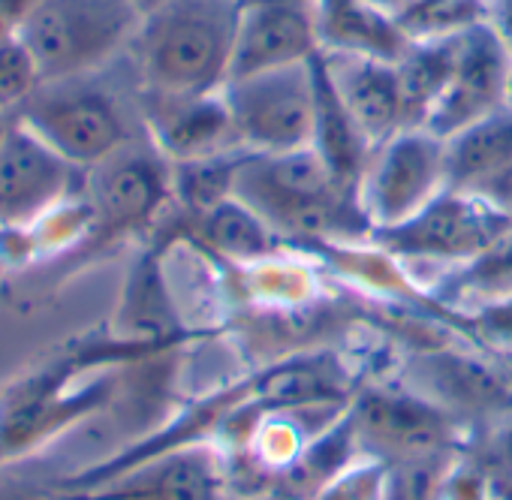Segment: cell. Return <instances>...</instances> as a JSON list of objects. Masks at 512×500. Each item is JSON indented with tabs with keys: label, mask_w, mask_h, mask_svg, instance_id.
<instances>
[{
	"label": "cell",
	"mask_w": 512,
	"mask_h": 500,
	"mask_svg": "<svg viewBox=\"0 0 512 500\" xmlns=\"http://www.w3.org/2000/svg\"><path fill=\"white\" fill-rule=\"evenodd\" d=\"M82 193L91 208L85 244H112L145 229L172 202V163L145 133L88 169Z\"/></svg>",
	"instance_id": "ba28073f"
},
{
	"label": "cell",
	"mask_w": 512,
	"mask_h": 500,
	"mask_svg": "<svg viewBox=\"0 0 512 500\" xmlns=\"http://www.w3.org/2000/svg\"><path fill=\"white\" fill-rule=\"evenodd\" d=\"M350 419L359 452L386 464L443 455L458 437V419L410 389H371L353 404Z\"/></svg>",
	"instance_id": "8fae6325"
},
{
	"label": "cell",
	"mask_w": 512,
	"mask_h": 500,
	"mask_svg": "<svg viewBox=\"0 0 512 500\" xmlns=\"http://www.w3.org/2000/svg\"><path fill=\"white\" fill-rule=\"evenodd\" d=\"M320 58L344 109L356 121L371 151L407 127V106L398 79V64L362 58V55H338V52H320Z\"/></svg>",
	"instance_id": "2e32d148"
},
{
	"label": "cell",
	"mask_w": 512,
	"mask_h": 500,
	"mask_svg": "<svg viewBox=\"0 0 512 500\" xmlns=\"http://www.w3.org/2000/svg\"><path fill=\"white\" fill-rule=\"evenodd\" d=\"M34 0H0V40L16 37L25 13L31 10Z\"/></svg>",
	"instance_id": "f1b7e54d"
},
{
	"label": "cell",
	"mask_w": 512,
	"mask_h": 500,
	"mask_svg": "<svg viewBox=\"0 0 512 500\" xmlns=\"http://www.w3.org/2000/svg\"><path fill=\"white\" fill-rule=\"evenodd\" d=\"M368 4H374V7H380V10H386V13L401 19V13H407L413 7V0H368Z\"/></svg>",
	"instance_id": "4dcf8cb0"
},
{
	"label": "cell",
	"mask_w": 512,
	"mask_h": 500,
	"mask_svg": "<svg viewBox=\"0 0 512 500\" xmlns=\"http://www.w3.org/2000/svg\"><path fill=\"white\" fill-rule=\"evenodd\" d=\"M512 232V220L470 190H443L416 217L371 232V244L404 266H434L452 272ZM440 275V278H443Z\"/></svg>",
	"instance_id": "8992f818"
},
{
	"label": "cell",
	"mask_w": 512,
	"mask_h": 500,
	"mask_svg": "<svg viewBox=\"0 0 512 500\" xmlns=\"http://www.w3.org/2000/svg\"><path fill=\"white\" fill-rule=\"evenodd\" d=\"M506 106L512 109V79H509V97H506Z\"/></svg>",
	"instance_id": "8d00e7d4"
},
{
	"label": "cell",
	"mask_w": 512,
	"mask_h": 500,
	"mask_svg": "<svg viewBox=\"0 0 512 500\" xmlns=\"http://www.w3.org/2000/svg\"><path fill=\"white\" fill-rule=\"evenodd\" d=\"M509 79L512 55L497 37V31L488 22L464 31L452 79L422 127L440 139H449L458 130L488 118L491 112L506 106Z\"/></svg>",
	"instance_id": "7c38bea8"
},
{
	"label": "cell",
	"mask_w": 512,
	"mask_h": 500,
	"mask_svg": "<svg viewBox=\"0 0 512 500\" xmlns=\"http://www.w3.org/2000/svg\"><path fill=\"white\" fill-rule=\"evenodd\" d=\"M172 329H175V314L169 308V296L163 290L157 263L142 260L124 293V305L118 314V338L151 347L169 338Z\"/></svg>",
	"instance_id": "7402d4cb"
},
{
	"label": "cell",
	"mask_w": 512,
	"mask_h": 500,
	"mask_svg": "<svg viewBox=\"0 0 512 500\" xmlns=\"http://www.w3.org/2000/svg\"><path fill=\"white\" fill-rule=\"evenodd\" d=\"M112 353L100 344L67 350L0 392V467L43 449L112 395V377L91 374Z\"/></svg>",
	"instance_id": "277c9868"
},
{
	"label": "cell",
	"mask_w": 512,
	"mask_h": 500,
	"mask_svg": "<svg viewBox=\"0 0 512 500\" xmlns=\"http://www.w3.org/2000/svg\"><path fill=\"white\" fill-rule=\"evenodd\" d=\"M238 142L253 154H284L314 145L317 88L314 67L290 64L223 85Z\"/></svg>",
	"instance_id": "52a82bcc"
},
{
	"label": "cell",
	"mask_w": 512,
	"mask_h": 500,
	"mask_svg": "<svg viewBox=\"0 0 512 500\" xmlns=\"http://www.w3.org/2000/svg\"><path fill=\"white\" fill-rule=\"evenodd\" d=\"M55 497H58V488L7 473V467H0V500H55Z\"/></svg>",
	"instance_id": "4316f807"
},
{
	"label": "cell",
	"mask_w": 512,
	"mask_h": 500,
	"mask_svg": "<svg viewBox=\"0 0 512 500\" xmlns=\"http://www.w3.org/2000/svg\"><path fill=\"white\" fill-rule=\"evenodd\" d=\"M223 485V458L205 443H184L67 494L76 500H223Z\"/></svg>",
	"instance_id": "5bb4252c"
},
{
	"label": "cell",
	"mask_w": 512,
	"mask_h": 500,
	"mask_svg": "<svg viewBox=\"0 0 512 500\" xmlns=\"http://www.w3.org/2000/svg\"><path fill=\"white\" fill-rule=\"evenodd\" d=\"M142 13L133 0H34L16 37L31 52L40 79H70L121 61Z\"/></svg>",
	"instance_id": "5b68a950"
},
{
	"label": "cell",
	"mask_w": 512,
	"mask_h": 500,
	"mask_svg": "<svg viewBox=\"0 0 512 500\" xmlns=\"http://www.w3.org/2000/svg\"><path fill=\"white\" fill-rule=\"evenodd\" d=\"M320 52L362 55L398 64L413 37L398 16L368 4V0H317Z\"/></svg>",
	"instance_id": "ac0fdd59"
},
{
	"label": "cell",
	"mask_w": 512,
	"mask_h": 500,
	"mask_svg": "<svg viewBox=\"0 0 512 500\" xmlns=\"http://www.w3.org/2000/svg\"><path fill=\"white\" fill-rule=\"evenodd\" d=\"M500 500H512V485H506V488L500 491Z\"/></svg>",
	"instance_id": "e575fe53"
},
{
	"label": "cell",
	"mask_w": 512,
	"mask_h": 500,
	"mask_svg": "<svg viewBox=\"0 0 512 500\" xmlns=\"http://www.w3.org/2000/svg\"><path fill=\"white\" fill-rule=\"evenodd\" d=\"M16 118L82 172L145 136L142 88L127 55L94 73L40 82Z\"/></svg>",
	"instance_id": "7a4b0ae2"
},
{
	"label": "cell",
	"mask_w": 512,
	"mask_h": 500,
	"mask_svg": "<svg viewBox=\"0 0 512 500\" xmlns=\"http://www.w3.org/2000/svg\"><path fill=\"white\" fill-rule=\"evenodd\" d=\"M449 187L473 190L512 163V109L503 106L488 118L446 139Z\"/></svg>",
	"instance_id": "ffe728a7"
},
{
	"label": "cell",
	"mask_w": 512,
	"mask_h": 500,
	"mask_svg": "<svg viewBox=\"0 0 512 500\" xmlns=\"http://www.w3.org/2000/svg\"><path fill=\"white\" fill-rule=\"evenodd\" d=\"M247 500H296V497H293V494H287V491H281V488H272V491L253 494V497H247Z\"/></svg>",
	"instance_id": "1f68e13d"
},
{
	"label": "cell",
	"mask_w": 512,
	"mask_h": 500,
	"mask_svg": "<svg viewBox=\"0 0 512 500\" xmlns=\"http://www.w3.org/2000/svg\"><path fill=\"white\" fill-rule=\"evenodd\" d=\"M145 133L169 163L199 160L244 148L238 142L223 88L196 97H151L142 94ZM247 151V148H244Z\"/></svg>",
	"instance_id": "9a60e30c"
},
{
	"label": "cell",
	"mask_w": 512,
	"mask_h": 500,
	"mask_svg": "<svg viewBox=\"0 0 512 500\" xmlns=\"http://www.w3.org/2000/svg\"><path fill=\"white\" fill-rule=\"evenodd\" d=\"M461 34L452 37H419L410 43L404 58L398 61V79L407 106V127H422L437 100L443 97L455 58H458Z\"/></svg>",
	"instance_id": "44dd1931"
},
{
	"label": "cell",
	"mask_w": 512,
	"mask_h": 500,
	"mask_svg": "<svg viewBox=\"0 0 512 500\" xmlns=\"http://www.w3.org/2000/svg\"><path fill=\"white\" fill-rule=\"evenodd\" d=\"M317 52V0H244L226 82L308 64Z\"/></svg>",
	"instance_id": "4fadbf2b"
},
{
	"label": "cell",
	"mask_w": 512,
	"mask_h": 500,
	"mask_svg": "<svg viewBox=\"0 0 512 500\" xmlns=\"http://www.w3.org/2000/svg\"><path fill=\"white\" fill-rule=\"evenodd\" d=\"M443 458L446 452L389 464L383 500H443V482L449 473Z\"/></svg>",
	"instance_id": "d4e9b609"
},
{
	"label": "cell",
	"mask_w": 512,
	"mask_h": 500,
	"mask_svg": "<svg viewBox=\"0 0 512 500\" xmlns=\"http://www.w3.org/2000/svg\"><path fill=\"white\" fill-rule=\"evenodd\" d=\"M244 0H166L142 19L127 52L142 94L196 97L229 79Z\"/></svg>",
	"instance_id": "3957f363"
},
{
	"label": "cell",
	"mask_w": 512,
	"mask_h": 500,
	"mask_svg": "<svg viewBox=\"0 0 512 500\" xmlns=\"http://www.w3.org/2000/svg\"><path fill=\"white\" fill-rule=\"evenodd\" d=\"M247 157L244 148L172 163V202L181 208L187 220L205 214L217 202L229 199L235 190V175L241 160Z\"/></svg>",
	"instance_id": "603a6c76"
},
{
	"label": "cell",
	"mask_w": 512,
	"mask_h": 500,
	"mask_svg": "<svg viewBox=\"0 0 512 500\" xmlns=\"http://www.w3.org/2000/svg\"><path fill=\"white\" fill-rule=\"evenodd\" d=\"M133 4H136V10H139L142 16H148V13L160 10V7L166 4V0H133Z\"/></svg>",
	"instance_id": "d6a6232c"
},
{
	"label": "cell",
	"mask_w": 512,
	"mask_h": 500,
	"mask_svg": "<svg viewBox=\"0 0 512 500\" xmlns=\"http://www.w3.org/2000/svg\"><path fill=\"white\" fill-rule=\"evenodd\" d=\"M13 118H16V115H0V142H4V136H7V130H10V124H13Z\"/></svg>",
	"instance_id": "836d02e7"
},
{
	"label": "cell",
	"mask_w": 512,
	"mask_h": 500,
	"mask_svg": "<svg viewBox=\"0 0 512 500\" xmlns=\"http://www.w3.org/2000/svg\"><path fill=\"white\" fill-rule=\"evenodd\" d=\"M440 290H449L455 296H467L485 305L512 302V232H506L476 260L446 272L440 278Z\"/></svg>",
	"instance_id": "cb8c5ba5"
},
{
	"label": "cell",
	"mask_w": 512,
	"mask_h": 500,
	"mask_svg": "<svg viewBox=\"0 0 512 500\" xmlns=\"http://www.w3.org/2000/svg\"><path fill=\"white\" fill-rule=\"evenodd\" d=\"M281 241L347 247L371 241V220L359 187L338 178L317 148L253 154L238 166L235 190Z\"/></svg>",
	"instance_id": "6da1fadb"
},
{
	"label": "cell",
	"mask_w": 512,
	"mask_h": 500,
	"mask_svg": "<svg viewBox=\"0 0 512 500\" xmlns=\"http://www.w3.org/2000/svg\"><path fill=\"white\" fill-rule=\"evenodd\" d=\"M407 389L461 416H494L512 407V386L482 359L467 353H431L407 365Z\"/></svg>",
	"instance_id": "e0dca14e"
},
{
	"label": "cell",
	"mask_w": 512,
	"mask_h": 500,
	"mask_svg": "<svg viewBox=\"0 0 512 500\" xmlns=\"http://www.w3.org/2000/svg\"><path fill=\"white\" fill-rule=\"evenodd\" d=\"M85 184V172L13 118L0 142V232L28 229Z\"/></svg>",
	"instance_id": "30bf717a"
},
{
	"label": "cell",
	"mask_w": 512,
	"mask_h": 500,
	"mask_svg": "<svg viewBox=\"0 0 512 500\" xmlns=\"http://www.w3.org/2000/svg\"><path fill=\"white\" fill-rule=\"evenodd\" d=\"M389 464L371 455L353 458L341 473L323 482L308 500H383Z\"/></svg>",
	"instance_id": "484cf974"
},
{
	"label": "cell",
	"mask_w": 512,
	"mask_h": 500,
	"mask_svg": "<svg viewBox=\"0 0 512 500\" xmlns=\"http://www.w3.org/2000/svg\"><path fill=\"white\" fill-rule=\"evenodd\" d=\"M470 193H479L485 202H491L497 211H503L509 220H512V163L503 166L497 175L485 178L479 187H473Z\"/></svg>",
	"instance_id": "83f0119b"
},
{
	"label": "cell",
	"mask_w": 512,
	"mask_h": 500,
	"mask_svg": "<svg viewBox=\"0 0 512 500\" xmlns=\"http://www.w3.org/2000/svg\"><path fill=\"white\" fill-rule=\"evenodd\" d=\"M443 190H449L446 139L425 127H404L377 145L359 178V199L374 232L416 217Z\"/></svg>",
	"instance_id": "9c48e42d"
},
{
	"label": "cell",
	"mask_w": 512,
	"mask_h": 500,
	"mask_svg": "<svg viewBox=\"0 0 512 500\" xmlns=\"http://www.w3.org/2000/svg\"><path fill=\"white\" fill-rule=\"evenodd\" d=\"M190 223H193V235L211 250V254L241 269L278 254V244H281L272 226L250 205H244L235 193L217 202L214 208H208L205 214L193 217Z\"/></svg>",
	"instance_id": "d6986e66"
},
{
	"label": "cell",
	"mask_w": 512,
	"mask_h": 500,
	"mask_svg": "<svg viewBox=\"0 0 512 500\" xmlns=\"http://www.w3.org/2000/svg\"><path fill=\"white\" fill-rule=\"evenodd\" d=\"M55 500H76V497H73V494H67V491H61V488H58V497H55Z\"/></svg>",
	"instance_id": "d590c367"
},
{
	"label": "cell",
	"mask_w": 512,
	"mask_h": 500,
	"mask_svg": "<svg viewBox=\"0 0 512 500\" xmlns=\"http://www.w3.org/2000/svg\"><path fill=\"white\" fill-rule=\"evenodd\" d=\"M488 25L497 31V37L503 40V46L512 55V0H491V7H488Z\"/></svg>",
	"instance_id": "f546056e"
}]
</instances>
